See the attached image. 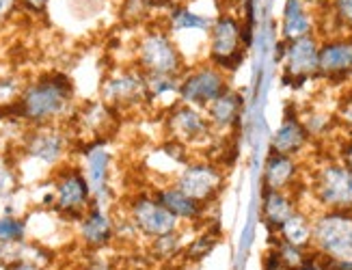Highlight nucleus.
I'll return each mask as SVG.
<instances>
[{"instance_id":"obj_1","label":"nucleus","mask_w":352,"mask_h":270,"mask_svg":"<svg viewBox=\"0 0 352 270\" xmlns=\"http://www.w3.org/2000/svg\"><path fill=\"white\" fill-rule=\"evenodd\" d=\"M74 87L63 74L43 76L37 82L24 87L20 100L15 102V113L24 122L33 126H52L58 117H63L72 104Z\"/></svg>"},{"instance_id":"obj_2","label":"nucleus","mask_w":352,"mask_h":270,"mask_svg":"<svg viewBox=\"0 0 352 270\" xmlns=\"http://www.w3.org/2000/svg\"><path fill=\"white\" fill-rule=\"evenodd\" d=\"M311 251L329 264L352 260V210H314Z\"/></svg>"},{"instance_id":"obj_3","label":"nucleus","mask_w":352,"mask_h":270,"mask_svg":"<svg viewBox=\"0 0 352 270\" xmlns=\"http://www.w3.org/2000/svg\"><path fill=\"white\" fill-rule=\"evenodd\" d=\"M136 67L145 76H182L188 63L169 33L149 31L136 46Z\"/></svg>"},{"instance_id":"obj_4","label":"nucleus","mask_w":352,"mask_h":270,"mask_svg":"<svg viewBox=\"0 0 352 270\" xmlns=\"http://www.w3.org/2000/svg\"><path fill=\"white\" fill-rule=\"evenodd\" d=\"M307 188L316 210H352V173L338 158L318 164Z\"/></svg>"},{"instance_id":"obj_5","label":"nucleus","mask_w":352,"mask_h":270,"mask_svg":"<svg viewBox=\"0 0 352 270\" xmlns=\"http://www.w3.org/2000/svg\"><path fill=\"white\" fill-rule=\"evenodd\" d=\"M249 46V31L244 28L236 16L217 18L208 33V61L217 65L225 74H232L240 67L244 50Z\"/></svg>"},{"instance_id":"obj_6","label":"nucleus","mask_w":352,"mask_h":270,"mask_svg":"<svg viewBox=\"0 0 352 270\" xmlns=\"http://www.w3.org/2000/svg\"><path fill=\"white\" fill-rule=\"evenodd\" d=\"M164 132L169 141H175L188 149L208 147L217 139V134H214L206 117V111L184 102H175L173 106L166 109Z\"/></svg>"},{"instance_id":"obj_7","label":"nucleus","mask_w":352,"mask_h":270,"mask_svg":"<svg viewBox=\"0 0 352 270\" xmlns=\"http://www.w3.org/2000/svg\"><path fill=\"white\" fill-rule=\"evenodd\" d=\"M229 89V74L210 61L188 65L179 76V102L206 111L210 104Z\"/></svg>"},{"instance_id":"obj_8","label":"nucleus","mask_w":352,"mask_h":270,"mask_svg":"<svg viewBox=\"0 0 352 270\" xmlns=\"http://www.w3.org/2000/svg\"><path fill=\"white\" fill-rule=\"evenodd\" d=\"M173 184L182 192H186L188 197L197 199L199 203L212 205L217 201L225 184L223 167L217 160H210V158H190L175 173Z\"/></svg>"},{"instance_id":"obj_9","label":"nucleus","mask_w":352,"mask_h":270,"mask_svg":"<svg viewBox=\"0 0 352 270\" xmlns=\"http://www.w3.org/2000/svg\"><path fill=\"white\" fill-rule=\"evenodd\" d=\"M136 236L143 238L145 243L154 240L164 234L182 232V223L166 210L154 194H139L128 205V218H126Z\"/></svg>"},{"instance_id":"obj_10","label":"nucleus","mask_w":352,"mask_h":270,"mask_svg":"<svg viewBox=\"0 0 352 270\" xmlns=\"http://www.w3.org/2000/svg\"><path fill=\"white\" fill-rule=\"evenodd\" d=\"M52 197H54V210L60 218H69L78 223L87 210L94 205L91 197H94V188H91L87 175L76 169H63L56 175V182L52 188Z\"/></svg>"},{"instance_id":"obj_11","label":"nucleus","mask_w":352,"mask_h":270,"mask_svg":"<svg viewBox=\"0 0 352 270\" xmlns=\"http://www.w3.org/2000/svg\"><path fill=\"white\" fill-rule=\"evenodd\" d=\"M320 61V39L318 35H307L300 39L283 41L281 46V65L283 78L289 82H305L318 76Z\"/></svg>"},{"instance_id":"obj_12","label":"nucleus","mask_w":352,"mask_h":270,"mask_svg":"<svg viewBox=\"0 0 352 270\" xmlns=\"http://www.w3.org/2000/svg\"><path fill=\"white\" fill-rule=\"evenodd\" d=\"M104 104L111 109H128L136 104H147V87H145V74L134 69H121L104 82L102 87Z\"/></svg>"},{"instance_id":"obj_13","label":"nucleus","mask_w":352,"mask_h":270,"mask_svg":"<svg viewBox=\"0 0 352 270\" xmlns=\"http://www.w3.org/2000/svg\"><path fill=\"white\" fill-rule=\"evenodd\" d=\"M318 76L329 82H344L352 76V35H333L320 41Z\"/></svg>"},{"instance_id":"obj_14","label":"nucleus","mask_w":352,"mask_h":270,"mask_svg":"<svg viewBox=\"0 0 352 270\" xmlns=\"http://www.w3.org/2000/svg\"><path fill=\"white\" fill-rule=\"evenodd\" d=\"M154 197L182 223L184 229L186 227H201V223L206 221V214H208V207H210V205H204L197 199L188 197V194L182 192L173 182L156 188Z\"/></svg>"},{"instance_id":"obj_15","label":"nucleus","mask_w":352,"mask_h":270,"mask_svg":"<svg viewBox=\"0 0 352 270\" xmlns=\"http://www.w3.org/2000/svg\"><path fill=\"white\" fill-rule=\"evenodd\" d=\"M78 240L89 251H102L117 240V223L102 207L91 205L78 221Z\"/></svg>"},{"instance_id":"obj_16","label":"nucleus","mask_w":352,"mask_h":270,"mask_svg":"<svg viewBox=\"0 0 352 270\" xmlns=\"http://www.w3.org/2000/svg\"><path fill=\"white\" fill-rule=\"evenodd\" d=\"M302 179V167L300 160L294 156L285 154H274L270 152L264 171H262V186L264 190H292L298 192Z\"/></svg>"},{"instance_id":"obj_17","label":"nucleus","mask_w":352,"mask_h":270,"mask_svg":"<svg viewBox=\"0 0 352 270\" xmlns=\"http://www.w3.org/2000/svg\"><path fill=\"white\" fill-rule=\"evenodd\" d=\"M300 194L292 190H264L262 188V203H259V216L266 225L268 234H274L281 225L300 210Z\"/></svg>"},{"instance_id":"obj_18","label":"nucleus","mask_w":352,"mask_h":270,"mask_svg":"<svg viewBox=\"0 0 352 270\" xmlns=\"http://www.w3.org/2000/svg\"><path fill=\"white\" fill-rule=\"evenodd\" d=\"M242 106H244L242 93L229 87L221 98H217L206 109V117L217 137H227V134H232L236 130L242 117Z\"/></svg>"},{"instance_id":"obj_19","label":"nucleus","mask_w":352,"mask_h":270,"mask_svg":"<svg viewBox=\"0 0 352 270\" xmlns=\"http://www.w3.org/2000/svg\"><path fill=\"white\" fill-rule=\"evenodd\" d=\"M309 143H311V137H309L307 128L302 126L300 117L285 115L283 122L279 124L277 130H274L272 139H270V152L300 158Z\"/></svg>"},{"instance_id":"obj_20","label":"nucleus","mask_w":352,"mask_h":270,"mask_svg":"<svg viewBox=\"0 0 352 270\" xmlns=\"http://www.w3.org/2000/svg\"><path fill=\"white\" fill-rule=\"evenodd\" d=\"M65 137L52 126H39L26 139V154L45 164H54L65 154Z\"/></svg>"},{"instance_id":"obj_21","label":"nucleus","mask_w":352,"mask_h":270,"mask_svg":"<svg viewBox=\"0 0 352 270\" xmlns=\"http://www.w3.org/2000/svg\"><path fill=\"white\" fill-rule=\"evenodd\" d=\"M274 238L283 240L287 245H294L300 249L311 251V240H314V210L300 207L289 216L281 227L270 234Z\"/></svg>"},{"instance_id":"obj_22","label":"nucleus","mask_w":352,"mask_h":270,"mask_svg":"<svg viewBox=\"0 0 352 270\" xmlns=\"http://www.w3.org/2000/svg\"><path fill=\"white\" fill-rule=\"evenodd\" d=\"M182 236H184V229L158 236L154 240H149V243H145L147 262L156 266H173L182 262L184 249H186V243H184Z\"/></svg>"},{"instance_id":"obj_23","label":"nucleus","mask_w":352,"mask_h":270,"mask_svg":"<svg viewBox=\"0 0 352 270\" xmlns=\"http://www.w3.org/2000/svg\"><path fill=\"white\" fill-rule=\"evenodd\" d=\"M314 16L302 0H287L283 11V41L300 39L314 33Z\"/></svg>"},{"instance_id":"obj_24","label":"nucleus","mask_w":352,"mask_h":270,"mask_svg":"<svg viewBox=\"0 0 352 270\" xmlns=\"http://www.w3.org/2000/svg\"><path fill=\"white\" fill-rule=\"evenodd\" d=\"M109 154H106V149L102 147H91V152L87 156V179L94 192H100L104 188V182H106V173H109Z\"/></svg>"},{"instance_id":"obj_25","label":"nucleus","mask_w":352,"mask_h":270,"mask_svg":"<svg viewBox=\"0 0 352 270\" xmlns=\"http://www.w3.org/2000/svg\"><path fill=\"white\" fill-rule=\"evenodd\" d=\"M210 26L212 22L204 16H199V13H192L190 9H175L171 13V28H173V33H188V31H204V33H210Z\"/></svg>"},{"instance_id":"obj_26","label":"nucleus","mask_w":352,"mask_h":270,"mask_svg":"<svg viewBox=\"0 0 352 270\" xmlns=\"http://www.w3.org/2000/svg\"><path fill=\"white\" fill-rule=\"evenodd\" d=\"M28 240V223L13 216L3 214L0 216V245H15Z\"/></svg>"},{"instance_id":"obj_27","label":"nucleus","mask_w":352,"mask_h":270,"mask_svg":"<svg viewBox=\"0 0 352 270\" xmlns=\"http://www.w3.org/2000/svg\"><path fill=\"white\" fill-rule=\"evenodd\" d=\"M217 240H219L217 234H208V232H201L199 236H195L186 245V249H184L182 262H201V260H206L208 255L214 251V247H217Z\"/></svg>"},{"instance_id":"obj_28","label":"nucleus","mask_w":352,"mask_h":270,"mask_svg":"<svg viewBox=\"0 0 352 270\" xmlns=\"http://www.w3.org/2000/svg\"><path fill=\"white\" fill-rule=\"evenodd\" d=\"M270 238H272L270 249H272L274 253H277V258L281 260V264H283L285 270H292V268L300 266L305 260L309 258V253H311V251L300 249V247H294V245H287V243H283V240L274 238V236H270Z\"/></svg>"},{"instance_id":"obj_29","label":"nucleus","mask_w":352,"mask_h":270,"mask_svg":"<svg viewBox=\"0 0 352 270\" xmlns=\"http://www.w3.org/2000/svg\"><path fill=\"white\" fill-rule=\"evenodd\" d=\"M329 7L338 26L352 31V0H329Z\"/></svg>"},{"instance_id":"obj_30","label":"nucleus","mask_w":352,"mask_h":270,"mask_svg":"<svg viewBox=\"0 0 352 270\" xmlns=\"http://www.w3.org/2000/svg\"><path fill=\"white\" fill-rule=\"evenodd\" d=\"M335 122L342 130H346V134H352V98L342 100L338 113H335Z\"/></svg>"},{"instance_id":"obj_31","label":"nucleus","mask_w":352,"mask_h":270,"mask_svg":"<svg viewBox=\"0 0 352 270\" xmlns=\"http://www.w3.org/2000/svg\"><path fill=\"white\" fill-rule=\"evenodd\" d=\"M333 158H338L344 167L352 173V134H346V137L342 139V143L338 147V156H333Z\"/></svg>"},{"instance_id":"obj_32","label":"nucleus","mask_w":352,"mask_h":270,"mask_svg":"<svg viewBox=\"0 0 352 270\" xmlns=\"http://www.w3.org/2000/svg\"><path fill=\"white\" fill-rule=\"evenodd\" d=\"M292 270H331V266H329V262H324L322 258H318V255L311 251V253H309V258L305 260L300 266L292 268Z\"/></svg>"},{"instance_id":"obj_33","label":"nucleus","mask_w":352,"mask_h":270,"mask_svg":"<svg viewBox=\"0 0 352 270\" xmlns=\"http://www.w3.org/2000/svg\"><path fill=\"white\" fill-rule=\"evenodd\" d=\"M262 270H285L281 260L277 258V253H274L272 249H268L264 253V258H262Z\"/></svg>"},{"instance_id":"obj_34","label":"nucleus","mask_w":352,"mask_h":270,"mask_svg":"<svg viewBox=\"0 0 352 270\" xmlns=\"http://www.w3.org/2000/svg\"><path fill=\"white\" fill-rule=\"evenodd\" d=\"M13 188V173L7 164L0 160V192H9Z\"/></svg>"},{"instance_id":"obj_35","label":"nucleus","mask_w":352,"mask_h":270,"mask_svg":"<svg viewBox=\"0 0 352 270\" xmlns=\"http://www.w3.org/2000/svg\"><path fill=\"white\" fill-rule=\"evenodd\" d=\"M7 270H50V266L39 264V262H20V264H15Z\"/></svg>"},{"instance_id":"obj_36","label":"nucleus","mask_w":352,"mask_h":270,"mask_svg":"<svg viewBox=\"0 0 352 270\" xmlns=\"http://www.w3.org/2000/svg\"><path fill=\"white\" fill-rule=\"evenodd\" d=\"M50 0H24V5L30 9V11H35V13H41L45 7H48Z\"/></svg>"},{"instance_id":"obj_37","label":"nucleus","mask_w":352,"mask_h":270,"mask_svg":"<svg viewBox=\"0 0 352 270\" xmlns=\"http://www.w3.org/2000/svg\"><path fill=\"white\" fill-rule=\"evenodd\" d=\"M15 3H18V0H0V20L9 16L15 7Z\"/></svg>"},{"instance_id":"obj_38","label":"nucleus","mask_w":352,"mask_h":270,"mask_svg":"<svg viewBox=\"0 0 352 270\" xmlns=\"http://www.w3.org/2000/svg\"><path fill=\"white\" fill-rule=\"evenodd\" d=\"M132 270H169V266H156V264L145 262L143 266H136V268H132Z\"/></svg>"},{"instance_id":"obj_39","label":"nucleus","mask_w":352,"mask_h":270,"mask_svg":"<svg viewBox=\"0 0 352 270\" xmlns=\"http://www.w3.org/2000/svg\"><path fill=\"white\" fill-rule=\"evenodd\" d=\"M302 3L305 5H307V3H324V0H302ZM327 3H329V0H327Z\"/></svg>"}]
</instances>
